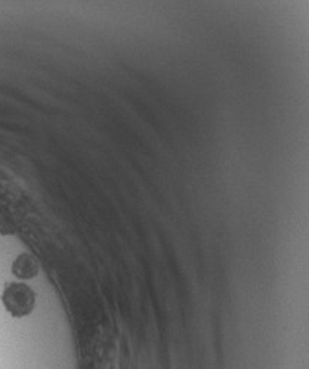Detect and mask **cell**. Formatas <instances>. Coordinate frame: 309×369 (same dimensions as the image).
Segmentation results:
<instances>
[{"label":"cell","mask_w":309,"mask_h":369,"mask_svg":"<svg viewBox=\"0 0 309 369\" xmlns=\"http://www.w3.org/2000/svg\"><path fill=\"white\" fill-rule=\"evenodd\" d=\"M36 292L23 283H6L2 302L14 318H22L33 312L36 306Z\"/></svg>","instance_id":"cell-1"},{"label":"cell","mask_w":309,"mask_h":369,"mask_svg":"<svg viewBox=\"0 0 309 369\" xmlns=\"http://www.w3.org/2000/svg\"><path fill=\"white\" fill-rule=\"evenodd\" d=\"M38 270V261L31 254H21L12 264V274L21 280L34 279Z\"/></svg>","instance_id":"cell-2"}]
</instances>
